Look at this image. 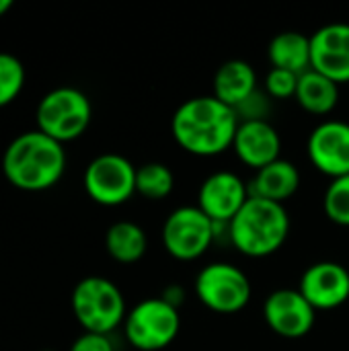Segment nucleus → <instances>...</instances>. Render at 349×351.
I'll list each match as a JSON object with an SVG mask.
<instances>
[{
    "label": "nucleus",
    "instance_id": "nucleus-12",
    "mask_svg": "<svg viewBox=\"0 0 349 351\" xmlns=\"http://www.w3.org/2000/svg\"><path fill=\"white\" fill-rule=\"evenodd\" d=\"M309 160L329 179L349 175V123L341 119L321 121L306 140Z\"/></svg>",
    "mask_w": 349,
    "mask_h": 351
},
{
    "label": "nucleus",
    "instance_id": "nucleus-3",
    "mask_svg": "<svg viewBox=\"0 0 349 351\" xmlns=\"http://www.w3.org/2000/svg\"><path fill=\"white\" fill-rule=\"evenodd\" d=\"M226 228L230 245L241 255L261 259L284 247L290 234V216L282 204L249 197Z\"/></svg>",
    "mask_w": 349,
    "mask_h": 351
},
{
    "label": "nucleus",
    "instance_id": "nucleus-29",
    "mask_svg": "<svg viewBox=\"0 0 349 351\" xmlns=\"http://www.w3.org/2000/svg\"><path fill=\"white\" fill-rule=\"evenodd\" d=\"M45 351H51V350H45Z\"/></svg>",
    "mask_w": 349,
    "mask_h": 351
},
{
    "label": "nucleus",
    "instance_id": "nucleus-22",
    "mask_svg": "<svg viewBox=\"0 0 349 351\" xmlns=\"http://www.w3.org/2000/svg\"><path fill=\"white\" fill-rule=\"evenodd\" d=\"M25 76L23 62L8 51H0V107L10 105L21 95Z\"/></svg>",
    "mask_w": 349,
    "mask_h": 351
},
{
    "label": "nucleus",
    "instance_id": "nucleus-11",
    "mask_svg": "<svg viewBox=\"0 0 349 351\" xmlns=\"http://www.w3.org/2000/svg\"><path fill=\"white\" fill-rule=\"evenodd\" d=\"M263 319L276 335L284 339H300L313 331L317 311L298 288H280L265 298Z\"/></svg>",
    "mask_w": 349,
    "mask_h": 351
},
{
    "label": "nucleus",
    "instance_id": "nucleus-5",
    "mask_svg": "<svg viewBox=\"0 0 349 351\" xmlns=\"http://www.w3.org/2000/svg\"><path fill=\"white\" fill-rule=\"evenodd\" d=\"M93 119L91 99L76 86H58L41 97L35 109L37 130L56 142L80 138Z\"/></svg>",
    "mask_w": 349,
    "mask_h": 351
},
{
    "label": "nucleus",
    "instance_id": "nucleus-10",
    "mask_svg": "<svg viewBox=\"0 0 349 351\" xmlns=\"http://www.w3.org/2000/svg\"><path fill=\"white\" fill-rule=\"evenodd\" d=\"M249 185L232 171H216L197 191V208L218 226H228L249 199Z\"/></svg>",
    "mask_w": 349,
    "mask_h": 351
},
{
    "label": "nucleus",
    "instance_id": "nucleus-21",
    "mask_svg": "<svg viewBox=\"0 0 349 351\" xmlns=\"http://www.w3.org/2000/svg\"><path fill=\"white\" fill-rule=\"evenodd\" d=\"M175 175L165 162H144L136 169V193L150 202H160L173 193Z\"/></svg>",
    "mask_w": 349,
    "mask_h": 351
},
{
    "label": "nucleus",
    "instance_id": "nucleus-13",
    "mask_svg": "<svg viewBox=\"0 0 349 351\" xmlns=\"http://www.w3.org/2000/svg\"><path fill=\"white\" fill-rule=\"evenodd\" d=\"M311 70L337 84L349 82L348 23H329L311 35Z\"/></svg>",
    "mask_w": 349,
    "mask_h": 351
},
{
    "label": "nucleus",
    "instance_id": "nucleus-27",
    "mask_svg": "<svg viewBox=\"0 0 349 351\" xmlns=\"http://www.w3.org/2000/svg\"><path fill=\"white\" fill-rule=\"evenodd\" d=\"M160 298H163L167 304H171L173 308L179 311L181 304H185V290H183V286H179V284H169V286L163 290Z\"/></svg>",
    "mask_w": 349,
    "mask_h": 351
},
{
    "label": "nucleus",
    "instance_id": "nucleus-25",
    "mask_svg": "<svg viewBox=\"0 0 349 351\" xmlns=\"http://www.w3.org/2000/svg\"><path fill=\"white\" fill-rule=\"evenodd\" d=\"M272 111V99L265 90H255L251 97H247L241 105L234 107V113L239 121H267V115Z\"/></svg>",
    "mask_w": 349,
    "mask_h": 351
},
{
    "label": "nucleus",
    "instance_id": "nucleus-14",
    "mask_svg": "<svg viewBox=\"0 0 349 351\" xmlns=\"http://www.w3.org/2000/svg\"><path fill=\"white\" fill-rule=\"evenodd\" d=\"M300 294L315 311H333L349 300V271L337 261L313 263L300 278Z\"/></svg>",
    "mask_w": 349,
    "mask_h": 351
},
{
    "label": "nucleus",
    "instance_id": "nucleus-15",
    "mask_svg": "<svg viewBox=\"0 0 349 351\" xmlns=\"http://www.w3.org/2000/svg\"><path fill=\"white\" fill-rule=\"evenodd\" d=\"M232 150L243 165L259 171L282 158V138L269 121H241Z\"/></svg>",
    "mask_w": 349,
    "mask_h": 351
},
{
    "label": "nucleus",
    "instance_id": "nucleus-24",
    "mask_svg": "<svg viewBox=\"0 0 349 351\" xmlns=\"http://www.w3.org/2000/svg\"><path fill=\"white\" fill-rule=\"evenodd\" d=\"M298 74L272 68L265 76V93L269 99H294L298 88Z\"/></svg>",
    "mask_w": 349,
    "mask_h": 351
},
{
    "label": "nucleus",
    "instance_id": "nucleus-23",
    "mask_svg": "<svg viewBox=\"0 0 349 351\" xmlns=\"http://www.w3.org/2000/svg\"><path fill=\"white\" fill-rule=\"evenodd\" d=\"M323 212L333 224L349 226V175L331 179L323 195Z\"/></svg>",
    "mask_w": 349,
    "mask_h": 351
},
{
    "label": "nucleus",
    "instance_id": "nucleus-2",
    "mask_svg": "<svg viewBox=\"0 0 349 351\" xmlns=\"http://www.w3.org/2000/svg\"><path fill=\"white\" fill-rule=\"evenodd\" d=\"M66 171L64 144L39 130L19 134L2 154V173L10 185L23 191H45Z\"/></svg>",
    "mask_w": 349,
    "mask_h": 351
},
{
    "label": "nucleus",
    "instance_id": "nucleus-20",
    "mask_svg": "<svg viewBox=\"0 0 349 351\" xmlns=\"http://www.w3.org/2000/svg\"><path fill=\"white\" fill-rule=\"evenodd\" d=\"M105 249L113 261L132 265L146 255L148 237L140 224L130 220H119L109 226L105 234Z\"/></svg>",
    "mask_w": 349,
    "mask_h": 351
},
{
    "label": "nucleus",
    "instance_id": "nucleus-28",
    "mask_svg": "<svg viewBox=\"0 0 349 351\" xmlns=\"http://www.w3.org/2000/svg\"><path fill=\"white\" fill-rule=\"evenodd\" d=\"M10 8H12V2H10V0H0V16L6 14Z\"/></svg>",
    "mask_w": 349,
    "mask_h": 351
},
{
    "label": "nucleus",
    "instance_id": "nucleus-6",
    "mask_svg": "<svg viewBox=\"0 0 349 351\" xmlns=\"http://www.w3.org/2000/svg\"><path fill=\"white\" fill-rule=\"evenodd\" d=\"M181 331V313L160 296L146 298L128 311L123 333L138 351H160L169 348Z\"/></svg>",
    "mask_w": 349,
    "mask_h": 351
},
{
    "label": "nucleus",
    "instance_id": "nucleus-16",
    "mask_svg": "<svg viewBox=\"0 0 349 351\" xmlns=\"http://www.w3.org/2000/svg\"><path fill=\"white\" fill-rule=\"evenodd\" d=\"M247 185L251 197H259L284 206L290 197H294V193L300 187V171L292 160L280 158L255 171V175L251 177V181H247Z\"/></svg>",
    "mask_w": 349,
    "mask_h": 351
},
{
    "label": "nucleus",
    "instance_id": "nucleus-17",
    "mask_svg": "<svg viewBox=\"0 0 349 351\" xmlns=\"http://www.w3.org/2000/svg\"><path fill=\"white\" fill-rule=\"evenodd\" d=\"M212 88L218 101L234 109L259 88L257 72L245 60H228L222 66H218L212 80Z\"/></svg>",
    "mask_w": 349,
    "mask_h": 351
},
{
    "label": "nucleus",
    "instance_id": "nucleus-9",
    "mask_svg": "<svg viewBox=\"0 0 349 351\" xmlns=\"http://www.w3.org/2000/svg\"><path fill=\"white\" fill-rule=\"evenodd\" d=\"M136 169L138 167H134L121 154H99L84 169V191L99 206H121L130 202L136 193Z\"/></svg>",
    "mask_w": 349,
    "mask_h": 351
},
{
    "label": "nucleus",
    "instance_id": "nucleus-4",
    "mask_svg": "<svg viewBox=\"0 0 349 351\" xmlns=\"http://www.w3.org/2000/svg\"><path fill=\"white\" fill-rule=\"evenodd\" d=\"M72 313L84 333L111 335L123 325L128 308L121 290L103 276H88L72 290Z\"/></svg>",
    "mask_w": 349,
    "mask_h": 351
},
{
    "label": "nucleus",
    "instance_id": "nucleus-18",
    "mask_svg": "<svg viewBox=\"0 0 349 351\" xmlns=\"http://www.w3.org/2000/svg\"><path fill=\"white\" fill-rule=\"evenodd\" d=\"M272 68L304 74L311 70V37L298 31L278 33L267 47Z\"/></svg>",
    "mask_w": 349,
    "mask_h": 351
},
{
    "label": "nucleus",
    "instance_id": "nucleus-26",
    "mask_svg": "<svg viewBox=\"0 0 349 351\" xmlns=\"http://www.w3.org/2000/svg\"><path fill=\"white\" fill-rule=\"evenodd\" d=\"M70 351H115L109 335L99 333H82L72 346Z\"/></svg>",
    "mask_w": 349,
    "mask_h": 351
},
{
    "label": "nucleus",
    "instance_id": "nucleus-8",
    "mask_svg": "<svg viewBox=\"0 0 349 351\" xmlns=\"http://www.w3.org/2000/svg\"><path fill=\"white\" fill-rule=\"evenodd\" d=\"M218 228L197 206H181L163 224V247L177 261H195L208 253Z\"/></svg>",
    "mask_w": 349,
    "mask_h": 351
},
{
    "label": "nucleus",
    "instance_id": "nucleus-1",
    "mask_svg": "<svg viewBox=\"0 0 349 351\" xmlns=\"http://www.w3.org/2000/svg\"><path fill=\"white\" fill-rule=\"evenodd\" d=\"M239 123L232 107L214 95H204L191 97L177 107L171 119V132L181 150L208 158L232 148Z\"/></svg>",
    "mask_w": 349,
    "mask_h": 351
},
{
    "label": "nucleus",
    "instance_id": "nucleus-19",
    "mask_svg": "<svg viewBox=\"0 0 349 351\" xmlns=\"http://www.w3.org/2000/svg\"><path fill=\"white\" fill-rule=\"evenodd\" d=\"M294 99L311 115H329L339 103V84L317 70H309L300 74Z\"/></svg>",
    "mask_w": 349,
    "mask_h": 351
},
{
    "label": "nucleus",
    "instance_id": "nucleus-7",
    "mask_svg": "<svg viewBox=\"0 0 349 351\" xmlns=\"http://www.w3.org/2000/svg\"><path fill=\"white\" fill-rule=\"evenodd\" d=\"M197 300L212 313L237 315L241 313L253 294L247 274L226 261H216L202 267L193 284Z\"/></svg>",
    "mask_w": 349,
    "mask_h": 351
}]
</instances>
